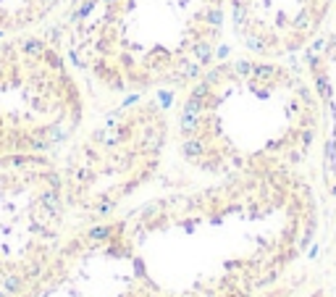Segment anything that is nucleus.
Masks as SVG:
<instances>
[{"mask_svg":"<svg viewBox=\"0 0 336 297\" xmlns=\"http://www.w3.org/2000/svg\"><path fill=\"white\" fill-rule=\"evenodd\" d=\"M121 297H257L308 253L318 197L302 171L213 179L116 218Z\"/></svg>","mask_w":336,"mask_h":297,"instance_id":"f257e3e1","label":"nucleus"},{"mask_svg":"<svg viewBox=\"0 0 336 297\" xmlns=\"http://www.w3.org/2000/svg\"><path fill=\"white\" fill-rule=\"evenodd\" d=\"M318 137L320 103L305 66L247 50L187 84L174 124L179 158L210 179L302 171Z\"/></svg>","mask_w":336,"mask_h":297,"instance_id":"f03ea898","label":"nucleus"},{"mask_svg":"<svg viewBox=\"0 0 336 297\" xmlns=\"http://www.w3.org/2000/svg\"><path fill=\"white\" fill-rule=\"evenodd\" d=\"M226 0H71L48 35L76 71L111 95L184 90L216 64Z\"/></svg>","mask_w":336,"mask_h":297,"instance_id":"7ed1b4c3","label":"nucleus"},{"mask_svg":"<svg viewBox=\"0 0 336 297\" xmlns=\"http://www.w3.org/2000/svg\"><path fill=\"white\" fill-rule=\"evenodd\" d=\"M174 127L152 95H131L89 129L60 166L66 208L111 218L121 202L158 176Z\"/></svg>","mask_w":336,"mask_h":297,"instance_id":"20e7f679","label":"nucleus"},{"mask_svg":"<svg viewBox=\"0 0 336 297\" xmlns=\"http://www.w3.org/2000/svg\"><path fill=\"white\" fill-rule=\"evenodd\" d=\"M48 32L0 37V158L53 155L84 121V92Z\"/></svg>","mask_w":336,"mask_h":297,"instance_id":"39448f33","label":"nucleus"},{"mask_svg":"<svg viewBox=\"0 0 336 297\" xmlns=\"http://www.w3.org/2000/svg\"><path fill=\"white\" fill-rule=\"evenodd\" d=\"M336 0H226L228 29L247 53L292 58L323 35Z\"/></svg>","mask_w":336,"mask_h":297,"instance_id":"423d86ee","label":"nucleus"},{"mask_svg":"<svg viewBox=\"0 0 336 297\" xmlns=\"http://www.w3.org/2000/svg\"><path fill=\"white\" fill-rule=\"evenodd\" d=\"M305 71L320 103V179L331 197H336V32H323L305 50Z\"/></svg>","mask_w":336,"mask_h":297,"instance_id":"0eeeda50","label":"nucleus"},{"mask_svg":"<svg viewBox=\"0 0 336 297\" xmlns=\"http://www.w3.org/2000/svg\"><path fill=\"white\" fill-rule=\"evenodd\" d=\"M66 0H0V37L35 32L50 21Z\"/></svg>","mask_w":336,"mask_h":297,"instance_id":"6e6552de","label":"nucleus"},{"mask_svg":"<svg viewBox=\"0 0 336 297\" xmlns=\"http://www.w3.org/2000/svg\"><path fill=\"white\" fill-rule=\"evenodd\" d=\"M3 289H6L8 294H13V297L24 294V292H26V276H24V274H6Z\"/></svg>","mask_w":336,"mask_h":297,"instance_id":"1a4fd4ad","label":"nucleus"},{"mask_svg":"<svg viewBox=\"0 0 336 297\" xmlns=\"http://www.w3.org/2000/svg\"><path fill=\"white\" fill-rule=\"evenodd\" d=\"M333 263H336V231H333Z\"/></svg>","mask_w":336,"mask_h":297,"instance_id":"9d476101","label":"nucleus"},{"mask_svg":"<svg viewBox=\"0 0 336 297\" xmlns=\"http://www.w3.org/2000/svg\"><path fill=\"white\" fill-rule=\"evenodd\" d=\"M0 297H13V294H8L6 289H0Z\"/></svg>","mask_w":336,"mask_h":297,"instance_id":"9b49d317","label":"nucleus"}]
</instances>
